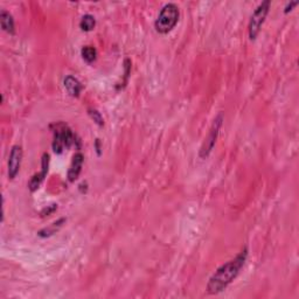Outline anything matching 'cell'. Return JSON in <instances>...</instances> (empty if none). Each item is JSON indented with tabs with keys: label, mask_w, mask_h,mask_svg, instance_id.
Returning a JSON list of instances; mask_svg holds the SVG:
<instances>
[{
	"label": "cell",
	"mask_w": 299,
	"mask_h": 299,
	"mask_svg": "<svg viewBox=\"0 0 299 299\" xmlns=\"http://www.w3.org/2000/svg\"><path fill=\"white\" fill-rule=\"evenodd\" d=\"M0 22H1V27L5 32L9 34H14V20L13 17L9 14L7 11H1L0 13Z\"/></svg>",
	"instance_id": "cell-10"
},
{
	"label": "cell",
	"mask_w": 299,
	"mask_h": 299,
	"mask_svg": "<svg viewBox=\"0 0 299 299\" xmlns=\"http://www.w3.org/2000/svg\"><path fill=\"white\" fill-rule=\"evenodd\" d=\"M96 25V21H95V18L91 14H85L83 18L81 19V22H79V27L85 32L91 31Z\"/></svg>",
	"instance_id": "cell-11"
},
{
	"label": "cell",
	"mask_w": 299,
	"mask_h": 299,
	"mask_svg": "<svg viewBox=\"0 0 299 299\" xmlns=\"http://www.w3.org/2000/svg\"><path fill=\"white\" fill-rule=\"evenodd\" d=\"M73 142H74V136L72 130L66 125H60L54 135L53 150L56 153H61L65 148H69L73 144Z\"/></svg>",
	"instance_id": "cell-4"
},
{
	"label": "cell",
	"mask_w": 299,
	"mask_h": 299,
	"mask_svg": "<svg viewBox=\"0 0 299 299\" xmlns=\"http://www.w3.org/2000/svg\"><path fill=\"white\" fill-rule=\"evenodd\" d=\"M22 159V149L21 146L14 145L11 150L8 158V177L9 179H14L17 177L19 170H20Z\"/></svg>",
	"instance_id": "cell-6"
},
{
	"label": "cell",
	"mask_w": 299,
	"mask_h": 299,
	"mask_svg": "<svg viewBox=\"0 0 299 299\" xmlns=\"http://www.w3.org/2000/svg\"><path fill=\"white\" fill-rule=\"evenodd\" d=\"M48 164H49V155L44 153L42 157V170H41L40 173L34 174L30 181V189L32 192L37 190L40 187L41 184H42L44 177H46L47 172H48Z\"/></svg>",
	"instance_id": "cell-7"
},
{
	"label": "cell",
	"mask_w": 299,
	"mask_h": 299,
	"mask_svg": "<svg viewBox=\"0 0 299 299\" xmlns=\"http://www.w3.org/2000/svg\"><path fill=\"white\" fill-rule=\"evenodd\" d=\"M65 222V219H61V220H59L57 222H54V224L50 225V227L48 228H44L43 230H41L39 235L40 236H49V235H53L55 231L59 229L60 227H61V224H63Z\"/></svg>",
	"instance_id": "cell-13"
},
{
	"label": "cell",
	"mask_w": 299,
	"mask_h": 299,
	"mask_svg": "<svg viewBox=\"0 0 299 299\" xmlns=\"http://www.w3.org/2000/svg\"><path fill=\"white\" fill-rule=\"evenodd\" d=\"M65 88L67 89L69 95H72V96L74 97H77L82 90V84L77 78H75L74 76L69 75L65 78Z\"/></svg>",
	"instance_id": "cell-9"
},
{
	"label": "cell",
	"mask_w": 299,
	"mask_h": 299,
	"mask_svg": "<svg viewBox=\"0 0 299 299\" xmlns=\"http://www.w3.org/2000/svg\"><path fill=\"white\" fill-rule=\"evenodd\" d=\"M247 256L248 250L244 249L235 259L230 260L216 270L214 275L209 279L208 284H207V290H208L209 294L215 295L224 291L237 277L241 269L243 268L244 263H246Z\"/></svg>",
	"instance_id": "cell-1"
},
{
	"label": "cell",
	"mask_w": 299,
	"mask_h": 299,
	"mask_svg": "<svg viewBox=\"0 0 299 299\" xmlns=\"http://www.w3.org/2000/svg\"><path fill=\"white\" fill-rule=\"evenodd\" d=\"M296 5H297V2L294 1V2H291V4H289L288 6H286V7H285V13H288L289 11H291V8L294 7V6H296Z\"/></svg>",
	"instance_id": "cell-15"
},
{
	"label": "cell",
	"mask_w": 299,
	"mask_h": 299,
	"mask_svg": "<svg viewBox=\"0 0 299 299\" xmlns=\"http://www.w3.org/2000/svg\"><path fill=\"white\" fill-rule=\"evenodd\" d=\"M81 53H82V57H83V60H85V61L89 62V63L94 62L95 60H96L97 52H96V49L94 48V47L85 46V47H83V48H82Z\"/></svg>",
	"instance_id": "cell-12"
},
{
	"label": "cell",
	"mask_w": 299,
	"mask_h": 299,
	"mask_svg": "<svg viewBox=\"0 0 299 299\" xmlns=\"http://www.w3.org/2000/svg\"><path fill=\"white\" fill-rule=\"evenodd\" d=\"M89 113L91 114V117H93V119L95 120V122L100 124V125H102L103 124V118H102V116L100 114V112L96 110H89Z\"/></svg>",
	"instance_id": "cell-14"
},
{
	"label": "cell",
	"mask_w": 299,
	"mask_h": 299,
	"mask_svg": "<svg viewBox=\"0 0 299 299\" xmlns=\"http://www.w3.org/2000/svg\"><path fill=\"white\" fill-rule=\"evenodd\" d=\"M83 161H84V157L82 153H76L74 157H73V161L71 167H69L68 171V180L69 181H75L77 179L79 173L82 171V166H83Z\"/></svg>",
	"instance_id": "cell-8"
},
{
	"label": "cell",
	"mask_w": 299,
	"mask_h": 299,
	"mask_svg": "<svg viewBox=\"0 0 299 299\" xmlns=\"http://www.w3.org/2000/svg\"><path fill=\"white\" fill-rule=\"evenodd\" d=\"M270 8V1L265 0L261 4L259 7L255 9L254 14L251 15L250 22H249V37L251 40H255L256 37L259 36L261 27H262L264 20H265L266 15L269 13Z\"/></svg>",
	"instance_id": "cell-3"
},
{
	"label": "cell",
	"mask_w": 299,
	"mask_h": 299,
	"mask_svg": "<svg viewBox=\"0 0 299 299\" xmlns=\"http://www.w3.org/2000/svg\"><path fill=\"white\" fill-rule=\"evenodd\" d=\"M222 120H224V117H222V114H219V116L215 118L214 123H213L211 131H209V135L206 138L205 143H203L201 151H200V157L201 158H206L207 155L211 153L213 148H214L216 139H218L219 136V131H220L221 129Z\"/></svg>",
	"instance_id": "cell-5"
},
{
	"label": "cell",
	"mask_w": 299,
	"mask_h": 299,
	"mask_svg": "<svg viewBox=\"0 0 299 299\" xmlns=\"http://www.w3.org/2000/svg\"><path fill=\"white\" fill-rule=\"evenodd\" d=\"M179 15V8L176 4H166L161 8L157 20L154 22L155 30L161 34H166L171 32L178 24Z\"/></svg>",
	"instance_id": "cell-2"
}]
</instances>
